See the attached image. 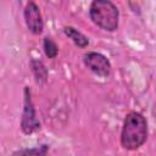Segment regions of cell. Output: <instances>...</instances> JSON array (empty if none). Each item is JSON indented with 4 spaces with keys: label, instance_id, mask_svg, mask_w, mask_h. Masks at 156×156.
I'll use <instances>...</instances> for the list:
<instances>
[{
    "label": "cell",
    "instance_id": "obj_1",
    "mask_svg": "<svg viewBox=\"0 0 156 156\" xmlns=\"http://www.w3.org/2000/svg\"><path fill=\"white\" fill-rule=\"evenodd\" d=\"M147 138V122L139 112H129L122 126L121 145L126 150L139 149Z\"/></svg>",
    "mask_w": 156,
    "mask_h": 156
},
{
    "label": "cell",
    "instance_id": "obj_2",
    "mask_svg": "<svg viewBox=\"0 0 156 156\" xmlns=\"http://www.w3.org/2000/svg\"><path fill=\"white\" fill-rule=\"evenodd\" d=\"M90 20L100 28L113 32L118 28L119 11L117 6L108 0H95L89 7Z\"/></svg>",
    "mask_w": 156,
    "mask_h": 156
},
{
    "label": "cell",
    "instance_id": "obj_3",
    "mask_svg": "<svg viewBox=\"0 0 156 156\" xmlns=\"http://www.w3.org/2000/svg\"><path fill=\"white\" fill-rule=\"evenodd\" d=\"M40 128V122L35 113V107L32 100V91L28 87L24 88L23 111L21 117V129L24 134H32Z\"/></svg>",
    "mask_w": 156,
    "mask_h": 156
},
{
    "label": "cell",
    "instance_id": "obj_4",
    "mask_svg": "<svg viewBox=\"0 0 156 156\" xmlns=\"http://www.w3.org/2000/svg\"><path fill=\"white\" fill-rule=\"evenodd\" d=\"M84 65L95 74L100 77H107L111 73V63L106 56L100 52L89 51L83 56Z\"/></svg>",
    "mask_w": 156,
    "mask_h": 156
},
{
    "label": "cell",
    "instance_id": "obj_5",
    "mask_svg": "<svg viewBox=\"0 0 156 156\" xmlns=\"http://www.w3.org/2000/svg\"><path fill=\"white\" fill-rule=\"evenodd\" d=\"M23 16H24L26 26L29 32H32L33 34H40L43 32L44 22H43L41 12L39 6L34 1L27 2L23 11Z\"/></svg>",
    "mask_w": 156,
    "mask_h": 156
},
{
    "label": "cell",
    "instance_id": "obj_6",
    "mask_svg": "<svg viewBox=\"0 0 156 156\" xmlns=\"http://www.w3.org/2000/svg\"><path fill=\"white\" fill-rule=\"evenodd\" d=\"M63 33L79 48H87L89 45V39L83 33L77 30L74 27H71V26L63 27Z\"/></svg>",
    "mask_w": 156,
    "mask_h": 156
},
{
    "label": "cell",
    "instance_id": "obj_7",
    "mask_svg": "<svg viewBox=\"0 0 156 156\" xmlns=\"http://www.w3.org/2000/svg\"><path fill=\"white\" fill-rule=\"evenodd\" d=\"M30 67H32V72L35 77V80L38 84H43L46 82L48 78V69L45 67V65L37 58H32L30 61Z\"/></svg>",
    "mask_w": 156,
    "mask_h": 156
},
{
    "label": "cell",
    "instance_id": "obj_8",
    "mask_svg": "<svg viewBox=\"0 0 156 156\" xmlns=\"http://www.w3.org/2000/svg\"><path fill=\"white\" fill-rule=\"evenodd\" d=\"M49 151L48 145H40L37 147H30V149H21L15 152H12L11 156H46Z\"/></svg>",
    "mask_w": 156,
    "mask_h": 156
},
{
    "label": "cell",
    "instance_id": "obj_9",
    "mask_svg": "<svg viewBox=\"0 0 156 156\" xmlns=\"http://www.w3.org/2000/svg\"><path fill=\"white\" fill-rule=\"evenodd\" d=\"M43 48H44V52L49 58H55L57 56L58 52V46L56 45V43L50 38V37H45L43 40Z\"/></svg>",
    "mask_w": 156,
    "mask_h": 156
}]
</instances>
